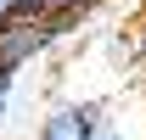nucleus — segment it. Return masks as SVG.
Masks as SVG:
<instances>
[{
  "label": "nucleus",
  "instance_id": "obj_1",
  "mask_svg": "<svg viewBox=\"0 0 146 140\" xmlns=\"http://www.w3.org/2000/svg\"><path fill=\"white\" fill-rule=\"evenodd\" d=\"M73 34V22H56V17H23L11 22V28H0V73H11L17 79L28 62H39V56L51 51V45H62V39Z\"/></svg>",
  "mask_w": 146,
  "mask_h": 140
},
{
  "label": "nucleus",
  "instance_id": "obj_2",
  "mask_svg": "<svg viewBox=\"0 0 146 140\" xmlns=\"http://www.w3.org/2000/svg\"><path fill=\"white\" fill-rule=\"evenodd\" d=\"M101 106L96 101H56L45 106V118L34 123V140H96V129H101Z\"/></svg>",
  "mask_w": 146,
  "mask_h": 140
},
{
  "label": "nucleus",
  "instance_id": "obj_3",
  "mask_svg": "<svg viewBox=\"0 0 146 140\" xmlns=\"http://www.w3.org/2000/svg\"><path fill=\"white\" fill-rule=\"evenodd\" d=\"M96 6H107V0H39V17H56V22H73L79 28Z\"/></svg>",
  "mask_w": 146,
  "mask_h": 140
},
{
  "label": "nucleus",
  "instance_id": "obj_4",
  "mask_svg": "<svg viewBox=\"0 0 146 140\" xmlns=\"http://www.w3.org/2000/svg\"><path fill=\"white\" fill-rule=\"evenodd\" d=\"M34 11H39V0H0V28H11V22L34 17Z\"/></svg>",
  "mask_w": 146,
  "mask_h": 140
},
{
  "label": "nucleus",
  "instance_id": "obj_5",
  "mask_svg": "<svg viewBox=\"0 0 146 140\" xmlns=\"http://www.w3.org/2000/svg\"><path fill=\"white\" fill-rule=\"evenodd\" d=\"M11 90H17V79L0 73V129H6V112H11Z\"/></svg>",
  "mask_w": 146,
  "mask_h": 140
},
{
  "label": "nucleus",
  "instance_id": "obj_6",
  "mask_svg": "<svg viewBox=\"0 0 146 140\" xmlns=\"http://www.w3.org/2000/svg\"><path fill=\"white\" fill-rule=\"evenodd\" d=\"M96 140H129V135H124V129H118V123L107 118V123H101V129H96Z\"/></svg>",
  "mask_w": 146,
  "mask_h": 140
}]
</instances>
